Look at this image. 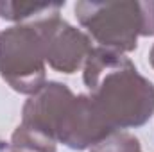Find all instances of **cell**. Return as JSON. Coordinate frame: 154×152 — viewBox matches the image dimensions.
I'll list each match as a JSON object with an SVG mask.
<instances>
[{
  "label": "cell",
  "instance_id": "cell-1",
  "mask_svg": "<svg viewBox=\"0 0 154 152\" xmlns=\"http://www.w3.org/2000/svg\"><path fill=\"white\" fill-rule=\"evenodd\" d=\"M82 81L113 131L136 129L152 118V81L142 75L125 54L102 47L91 48L82 66Z\"/></svg>",
  "mask_w": 154,
  "mask_h": 152
},
{
  "label": "cell",
  "instance_id": "cell-2",
  "mask_svg": "<svg viewBox=\"0 0 154 152\" xmlns=\"http://www.w3.org/2000/svg\"><path fill=\"white\" fill-rule=\"evenodd\" d=\"M74 11L88 36L108 50L127 54L138 38L154 36V0H81Z\"/></svg>",
  "mask_w": 154,
  "mask_h": 152
},
{
  "label": "cell",
  "instance_id": "cell-3",
  "mask_svg": "<svg viewBox=\"0 0 154 152\" xmlns=\"http://www.w3.org/2000/svg\"><path fill=\"white\" fill-rule=\"evenodd\" d=\"M45 50L34 23H18L0 32V77L14 91L34 95L47 82Z\"/></svg>",
  "mask_w": 154,
  "mask_h": 152
},
{
  "label": "cell",
  "instance_id": "cell-4",
  "mask_svg": "<svg viewBox=\"0 0 154 152\" xmlns=\"http://www.w3.org/2000/svg\"><path fill=\"white\" fill-rule=\"evenodd\" d=\"M34 23L43 41L45 61L52 70L72 75L84 66L93 48L88 34L63 20L59 13L38 18Z\"/></svg>",
  "mask_w": 154,
  "mask_h": 152
},
{
  "label": "cell",
  "instance_id": "cell-5",
  "mask_svg": "<svg viewBox=\"0 0 154 152\" xmlns=\"http://www.w3.org/2000/svg\"><path fill=\"white\" fill-rule=\"evenodd\" d=\"M111 132H115L113 127L100 114L90 95L72 93L65 100L57 114L56 140L57 143H63L68 149H91L104 138H108Z\"/></svg>",
  "mask_w": 154,
  "mask_h": 152
},
{
  "label": "cell",
  "instance_id": "cell-6",
  "mask_svg": "<svg viewBox=\"0 0 154 152\" xmlns=\"http://www.w3.org/2000/svg\"><path fill=\"white\" fill-rule=\"evenodd\" d=\"M65 2H11L2 0L0 2V16L7 22H18L23 23L25 20H38L43 16L59 13L63 9Z\"/></svg>",
  "mask_w": 154,
  "mask_h": 152
},
{
  "label": "cell",
  "instance_id": "cell-7",
  "mask_svg": "<svg viewBox=\"0 0 154 152\" xmlns=\"http://www.w3.org/2000/svg\"><path fill=\"white\" fill-rule=\"evenodd\" d=\"M90 152H142L140 140L125 131H115L100 143L91 147Z\"/></svg>",
  "mask_w": 154,
  "mask_h": 152
},
{
  "label": "cell",
  "instance_id": "cell-8",
  "mask_svg": "<svg viewBox=\"0 0 154 152\" xmlns=\"http://www.w3.org/2000/svg\"><path fill=\"white\" fill-rule=\"evenodd\" d=\"M149 63H151V66L154 68V45H152V48H151V52H149Z\"/></svg>",
  "mask_w": 154,
  "mask_h": 152
}]
</instances>
